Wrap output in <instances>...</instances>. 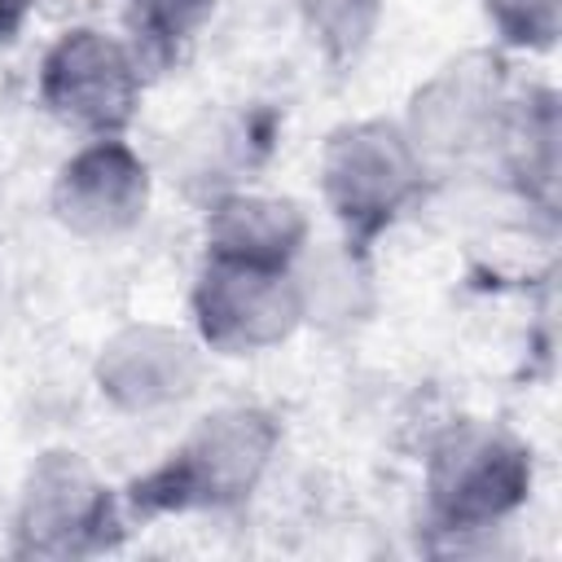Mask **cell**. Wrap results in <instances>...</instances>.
Returning a JSON list of instances; mask_svg holds the SVG:
<instances>
[{"label": "cell", "mask_w": 562, "mask_h": 562, "mask_svg": "<svg viewBox=\"0 0 562 562\" xmlns=\"http://www.w3.org/2000/svg\"><path fill=\"white\" fill-rule=\"evenodd\" d=\"M277 443H281V426L268 408L255 404L215 408L149 474H140L127 487L123 509L136 518L233 509L259 487Z\"/></svg>", "instance_id": "1"}, {"label": "cell", "mask_w": 562, "mask_h": 562, "mask_svg": "<svg viewBox=\"0 0 562 562\" xmlns=\"http://www.w3.org/2000/svg\"><path fill=\"white\" fill-rule=\"evenodd\" d=\"M426 162L391 119H356L321 149V198L351 250L373 246L422 193Z\"/></svg>", "instance_id": "2"}, {"label": "cell", "mask_w": 562, "mask_h": 562, "mask_svg": "<svg viewBox=\"0 0 562 562\" xmlns=\"http://www.w3.org/2000/svg\"><path fill=\"white\" fill-rule=\"evenodd\" d=\"M531 492V448L492 422H452L426 457V514L443 536L505 522Z\"/></svg>", "instance_id": "3"}, {"label": "cell", "mask_w": 562, "mask_h": 562, "mask_svg": "<svg viewBox=\"0 0 562 562\" xmlns=\"http://www.w3.org/2000/svg\"><path fill=\"white\" fill-rule=\"evenodd\" d=\"M123 536V501L66 448L35 457L13 509L18 558H92Z\"/></svg>", "instance_id": "4"}, {"label": "cell", "mask_w": 562, "mask_h": 562, "mask_svg": "<svg viewBox=\"0 0 562 562\" xmlns=\"http://www.w3.org/2000/svg\"><path fill=\"white\" fill-rule=\"evenodd\" d=\"M140 88H145V70L127 48V40L97 26L61 31L40 61L44 110L83 140L123 136L136 119Z\"/></svg>", "instance_id": "5"}, {"label": "cell", "mask_w": 562, "mask_h": 562, "mask_svg": "<svg viewBox=\"0 0 562 562\" xmlns=\"http://www.w3.org/2000/svg\"><path fill=\"white\" fill-rule=\"evenodd\" d=\"M202 347L220 356H255L281 347L307 316L294 268L237 263L206 255L189 294Z\"/></svg>", "instance_id": "6"}, {"label": "cell", "mask_w": 562, "mask_h": 562, "mask_svg": "<svg viewBox=\"0 0 562 562\" xmlns=\"http://www.w3.org/2000/svg\"><path fill=\"white\" fill-rule=\"evenodd\" d=\"M505 61L492 48H470L439 66L408 101L400 123L422 162H461L492 149L505 110Z\"/></svg>", "instance_id": "7"}, {"label": "cell", "mask_w": 562, "mask_h": 562, "mask_svg": "<svg viewBox=\"0 0 562 562\" xmlns=\"http://www.w3.org/2000/svg\"><path fill=\"white\" fill-rule=\"evenodd\" d=\"M149 206V167L123 136L83 140L53 180V215L88 241L119 237Z\"/></svg>", "instance_id": "8"}, {"label": "cell", "mask_w": 562, "mask_h": 562, "mask_svg": "<svg viewBox=\"0 0 562 562\" xmlns=\"http://www.w3.org/2000/svg\"><path fill=\"white\" fill-rule=\"evenodd\" d=\"M97 391L123 413H154L198 386V347L171 325L136 321L97 351Z\"/></svg>", "instance_id": "9"}, {"label": "cell", "mask_w": 562, "mask_h": 562, "mask_svg": "<svg viewBox=\"0 0 562 562\" xmlns=\"http://www.w3.org/2000/svg\"><path fill=\"white\" fill-rule=\"evenodd\" d=\"M206 255L237 263L294 268L307 250V211L277 193H220L202 220Z\"/></svg>", "instance_id": "10"}, {"label": "cell", "mask_w": 562, "mask_h": 562, "mask_svg": "<svg viewBox=\"0 0 562 562\" xmlns=\"http://www.w3.org/2000/svg\"><path fill=\"white\" fill-rule=\"evenodd\" d=\"M558 92L544 83L522 88L518 97H505L501 127L492 149L501 154L514 189L544 215L558 206Z\"/></svg>", "instance_id": "11"}, {"label": "cell", "mask_w": 562, "mask_h": 562, "mask_svg": "<svg viewBox=\"0 0 562 562\" xmlns=\"http://www.w3.org/2000/svg\"><path fill=\"white\" fill-rule=\"evenodd\" d=\"M215 13V0H127L123 40L136 53L140 70H171L198 44Z\"/></svg>", "instance_id": "12"}, {"label": "cell", "mask_w": 562, "mask_h": 562, "mask_svg": "<svg viewBox=\"0 0 562 562\" xmlns=\"http://www.w3.org/2000/svg\"><path fill=\"white\" fill-rule=\"evenodd\" d=\"M299 13L316 53L334 70H347L373 44V31L382 22V0H299Z\"/></svg>", "instance_id": "13"}, {"label": "cell", "mask_w": 562, "mask_h": 562, "mask_svg": "<svg viewBox=\"0 0 562 562\" xmlns=\"http://www.w3.org/2000/svg\"><path fill=\"white\" fill-rule=\"evenodd\" d=\"M487 22L505 48L544 53L562 31V0H483Z\"/></svg>", "instance_id": "14"}, {"label": "cell", "mask_w": 562, "mask_h": 562, "mask_svg": "<svg viewBox=\"0 0 562 562\" xmlns=\"http://www.w3.org/2000/svg\"><path fill=\"white\" fill-rule=\"evenodd\" d=\"M35 4L40 0H0V40H13L26 26V18L35 13Z\"/></svg>", "instance_id": "15"}]
</instances>
